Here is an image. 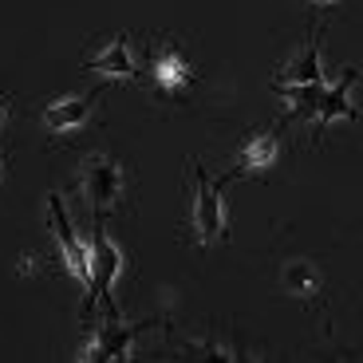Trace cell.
<instances>
[{"label":"cell","mask_w":363,"mask_h":363,"mask_svg":"<svg viewBox=\"0 0 363 363\" xmlns=\"http://www.w3.org/2000/svg\"><path fill=\"white\" fill-rule=\"evenodd\" d=\"M79 182H83V194L91 198V206H95V209L115 206L118 194H123V170H118V162H115V158H107V155L83 158Z\"/></svg>","instance_id":"cell-4"},{"label":"cell","mask_w":363,"mask_h":363,"mask_svg":"<svg viewBox=\"0 0 363 363\" xmlns=\"http://www.w3.org/2000/svg\"><path fill=\"white\" fill-rule=\"evenodd\" d=\"M48 218H52L55 241H60V249H64L67 272L91 289V245H83V241H79V233H75V225H72V218H67L64 198H60V194H48Z\"/></svg>","instance_id":"cell-3"},{"label":"cell","mask_w":363,"mask_h":363,"mask_svg":"<svg viewBox=\"0 0 363 363\" xmlns=\"http://www.w3.org/2000/svg\"><path fill=\"white\" fill-rule=\"evenodd\" d=\"M277 155H281L277 135H253L241 150H237V166L229 170V178H237V174H261V170H269V166L277 162Z\"/></svg>","instance_id":"cell-9"},{"label":"cell","mask_w":363,"mask_h":363,"mask_svg":"<svg viewBox=\"0 0 363 363\" xmlns=\"http://www.w3.org/2000/svg\"><path fill=\"white\" fill-rule=\"evenodd\" d=\"M316 4H336V0H316Z\"/></svg>","instance_id":"cell-14"},{"label":"cell","mask_w":363,"mask_h":363,"mask_svg":"<svg viewBox=\"0 0 363 363\" xmlns=\"http://www.w3.org/2000/svg\"><path fill=\"white\" fill-rule=\"evenodd\" d=\"M304 83H324V67H320V40H308L304 52H296V60L281 67L277 87H304Z\"/></svg>","instance_id":"cell-7"},{"label":"cell","mask_w":363,"mask_h":363,"mask_svg":"<svg viewBox=\"0 0 363 363\" xmlns=\"http://www.w3.org/2000/svg\"><path fill=\"white\" fill-rule=\"evenodd\" d=\"M91 107H95V95H67V99H55L52 107L44 111V127L64 135V130H75L87 123Z\"/></svg>","instance_id":"cell-8"},{"label":"cell","mask_w":363,"mask_h":363,"mask_svg":"<svg viewBox=\"0 0 363 363\" xmlns=\"http://www.w3.org/2000/svg\"><path fill=\"white\" fill-rule=\"evenodd\" d=\"M130 344H135V328H127V324H118L115 316L107 320V324L95 332V336L83 344V352H79V359H127L130 355Z\"/></svg>","instance_id":"cell-5"},{"label":"cell","mask_w":363,"mask_h":363,"mask_svg":"<svg viewBox=\"0 0 363 363\" xmlns=\"http://www.w3.org/2000/svg\"><path fill=\"white\" fill-rule=\"evenodd\" d=\"M87 67L91 72H99V75H115V79H135L138 75V67H135V52H130V44L123 36L118 40H111L103 52H95L87 60Z\"/></svg>","instance_id":"cell-10"},{"label":"cell","mask_w":363,"mask_h":363,"mask_svg":"<svg viewBox=\"0 0 363 363\" xmlns=\"http://www.w3.org/2000/svg\"><path fill=\"white\" fill-rule=\"evenodd\" d=\"M281 289L289 296H316L320 292V269L312 261H289L281 269Z\"/></svg>","instance_id":"cell-12"},{"label":"cell","mask_w":363,"mask_h":363,"mask_svg":"<svg viewBox=\"0 0 363 363\" xmlns=\"http://www.w3.org/2000/svg\"><path fill=\"white\" fill-rule=\"evenodd\" d=\"M118 269H123V253L107 237L103 221H95V229H91V296L83 300V316H91L99 304L111 308V289H115Z\"/></svg>","instance_id":"cell-1"},{"label":"cell","mask_w":363,"mask_h":363,"mask_svg":"<svg viewBox=\"0 0 363 363\" xmlns=\"http://www.w3.org/2000/svg\"><path fill=\"white\" fill-rule=\"evenodd\" d=\"M281 99L289 103V115L292 118H316V103H320V91L324 83H304V87H277Z\"/></svg>","instance_id":"cell-13"},{"label":"cell","mask_w":363,"mask_h":363,"mask_svg":"<svg viewBox=\"0 0 363 363\" xmlns=\"http://www.w3.org/2000/svg\"><path fill=\"white\" fill-rule=\"evenodd\" d=\"M194 233L198 245L209 249L225 233V206H221V182H209L206 170H194Z\"/></svg>","instance_id":"cell-2"},{"label":"cell","mask_w":363,"mask_h":363,"mask_svg":"<svg viewBox=\"0 0 363 363\" xmlns=\"http://www.w3.org/2000/svg\"><path fill=\"white\" fill-rule=\"evenodd\" d=\"M190 79H194L190 64H186V60L174 52V48H170V52H162V55L155 60V83L166 91V95H178V91L186 87Z\"/></svg>","instance_id":"cell-11"},{"label":"cell","mask_w":363,"mask_h":363,"mask_svg":"<svg viewBox=\"0 0 363 363\" xmlns=\"http://www.w3.org/2000/svg\"><path fill=\"white\" fill-rule=\"evenodd\" d=\"M352 83H355V67H347L340 75V83H332L320 91V103H316V127H332L336 118H355V107H352Z\"/></svg>","instance_id":"cell-6"}]
</instances>
